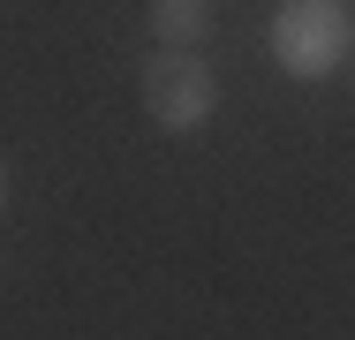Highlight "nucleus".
<instances>
[{
	"label": "nucleus",
	"mask_w": 355,
	"mask_h": 340,
	"mask_svg": "<svg viewBox=\"0 0 355 340\" xmlns=\"http://www.w3.org/2000/svg\"><path fill=\"white\" fill-rule=\"evenodd\" d=\"M348 8L340 0H280L272 8V61L295 83H325L333 68L348 61Z\"/></svg>",
	"instance_id": "obj_1"
},
{
	"label": "nucleus",
	"mask_w": 355,
	"mask_h": 340,
	"mask_svg": "<svg viewBox=\"0 0 355 340\" xmlns=\"http://www.w3.org/2000/svg\"><path fill=\"white\" fill-rule=\"evenodd\" d=\"M144 114H151L166 136H197L219 114L212 61H197V53H182V46H159V53L144 61Z\"/></svg>",
	"instance_id": "obj_2"
},
{
	"label": "nucleus",
	"mask_w": 355,
	"mask_h": 340,
	"mask_svg": "<svg viewBox=\"0 0 355 340\" xmlns=\"http://www.w3.org/2000/svg\"><path fill=\"white\" fill-rule=\"evenodd\" d=\"M151 38L197 53V46L212 38V0H151Z\"/></svg>",
	"instance_id": "obj_3"
},
{
	"label": "nucleus",
	"mask_w": 355,
	"mask_h": 340,
	"mask_svg": "<svg viewBox=\"0 0 355 340\" xmlns=\"http://www.w3.org/2000/svg\"><path fill=\"white\" fill-rule=\"evenodd\" d=\"M8 197H15V189H8V159H0V219H8Z\"/></svg>",
	"instance_id": "obj_4"
},
{
	"label": "nucleus",
	"mask_w": 355,
	"mask_h": 340,
	"mask_svg": "<svg viewBox=\"0 0 355 340\" xmlns=\"http://www.w3.org/2000/svg\"><path fill=\"white\" fill-rule=\"evenodd\" d=\"M348 61H355V38H348Z\"/></svg>",
	"instance_id": "obj_5"
}]
</instances>
